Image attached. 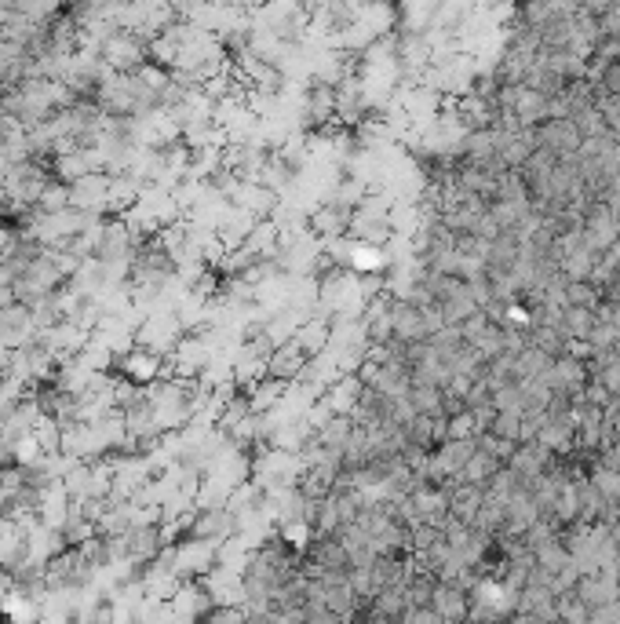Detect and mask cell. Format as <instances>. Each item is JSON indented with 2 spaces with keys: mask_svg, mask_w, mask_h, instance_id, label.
<instances>
[{
  "mask_svg": "<svg viewBox=\"0 0 620 624\" xmlns=\"http://www.w3.org/2000/svg\"><path fill=\"white\" fill-rule=\"evenodd\" d=\"M183 333L186 329H183V322H179L176 311H154L135 325V344L150 347V351H157V354H172V347L179 344V336Z\"/></svg>",
  "mask_w": 620,
  "mask_h": 624,
  "instance_id": "cell-1",
  "label": "cell"
},
{
  "mask_svg": "<svg viewBox=\"0 0 620 624\" xmlns=\"http://www.w3.org/2000/svg\"><path fill=\"white\" fill-rule=\"evenodd\" d=\"M336 121V84L325 77H310L303 88V128L321 132Z\"/></svg>",
  "mask_w": 620,
  "mask_h": 624,
  "instance_id": "cell-2",
  "label": "cell"
},
{
  "mask_svg": "<svg viewBox=\"0 0 620 624\" xmlns=\"http://www.w3.org/2000/svg\"><path fill=\"white\" fill-rule=\"evenodd\" d=\"M216 541H205V537H194L186 533L183 541H176V555H172V570L179 577H205L212 566H216Z\"/></svg>",
  "mask_w": 620,
  "mask_h": 624,
  "instance_id": "cell-3",
  "label": "cell"
},
{
  "mask_svg": "<svg viewBox=\"0 0 620 624\" xmlns=\"http://www.w3.org/2000/svg\"><path fill=\"white\" fill-rule=\"evenodd\" d=\"M99 55H103V63L117 73H135L150 59V55H146V41L132 30H117L110 41H103Z\"/></svg>",
  "mask_w": 620,
  "mask_h": 624,
  "instance_id": "cell-4",
  "label": "cell"
},
{
  "mask_svg": "<svg viewBox=\"0 0 620 624\" xmlns=\"http://www.w3.org/2000/svg\"><path fill=\"white\" fill-rule=\"evenodd\" d=\"M533 128H537V146H544V150H551V154H558V157L577 154L580 143H584L580 128L573 125V117H544V121Z\"/></svg>",
  "mask_w": 620,
  "mask_h": 624,
  "instance_id": "cell-5",
  "label": "cell"
},
{
  "mask_svg": "<svg viewBox=\"0 0 620 624\" xmlns=\"http://www.w3.org/2000/svg\"><path fill=\"white\" fill-rule=\"evenodd\" d=\"M70 205H77L81 212H92V216L110 212V172H88V176L73 179Z\"/></svg>",
  "mask_w": 620,
  "mask_h": 624,
  "instance_id": "cell-6",
  "label": "cell"
},
{
  "mask_svg": "<svg viewBox=\"0 0 620 624\" xmlns=\"http://www.w3.org/2000/svg\"><path fill=\"white\" fill-rule=\"evenodd\" d=\"M88 336L92 333H88L84 325L73 322V318H59L52 329H41V340H37V344H44L48 351L59 354V362H70V358H77L81 347L88 344Z\"/></svg>",
  "mask_w": 620,
  "mask_h": 624,
  "instance_id": "cell-7",
  "label": "cell"
},
{
  "mask_svg": "<svg viewBox=\"0 0 620 624\" xmlns=\"http://www.w3.org/2000/svg\"><path fill=\"white\" fill-rule=\"evenodd\" d=\"M190 533L219 544V541H227V537L238 533V515H234L227 504H216V508H197L194 522H190Z\"/></svg>",
  "mask_w": 620,
  "mask_h": 624,
  "instance_id": "cell-8",
  "label": "cell"
},
{
  "mask_svg": "<svg viewBox=\"0 0 620 624\" xmlns=\"http://www.w3.org/2000/svg\"><path fill=\"white\" fill-rule=\"evenodd\" d=\"M212 606L216 603H212V595H208L201 577H186V581L176 588V595H172V614H176V621H197V617H208Z\"/></svg>",
  "mask_w": 620,
  "mask_h": 624,
  "instance_id": "cell-9",
  "label": "cell"
},
{
  "mask_svg": "<svg viewBox=\"0 0 620 624\" xmlns=\"http://www.w3.org/2000/svg\"><path fill=\"white\" fill-rule=\"evenodd\" d=\"M139 245H143V241L135 238L132 230H128V223L117 216L103 223V238H99L95 256H99V260H132L135 252H139Z\"/></svg>",
  "mask_w": 620,
  "mask_h": 624,
  "instance_id": "cell-10",
  "label": "cell"
},
{
  "mask_svg": "<svg viewBox=\"0 0 620 624\" xmlns=\"http://www.w3.org/2000/svg\"><path fill=\"white\" fill-rule=\"evenodd\" d=\"M117 369H121V376H128V380H135V384H154L157 376H161V369H165V354L150 351V347L135 344L132 351H124L121 358H117Z\"/></svg>",
  "mask_w": 620,
  "mask_h": 624,
  "instance_id": "cell-11",
  "label": "cell"
},
{
  "mask_svg": "<svg viewBox=\"0 0 620 624\" xmlns=\"http://www.w3.org/2000/svg\"><path fill=\"white\" fill-rule=\"evenodd\" d=\"M351 212H354V208H347V205H340V201L325 198L318 208H314V212H310L307 230L314 234V238H340V234H347Z\"/></svg>",
  "mask_w": 620,
  "mask_h": 624,
  "instance_id": "cell-12",
  "label": "cell"
},
{
  "mask_svg": "<svg viewBox=\"0 0 620 624\" xmlns=\"http://www.w3.org/2000/svg\"><path fill=\"white\" fill-rule=\"evenodd\" d=\"M307 365H310V354L303 351V347L296 344V336H292V340H285V344H278L274 351H270L267 373L281 376V380H289V384H296V380L307 373Z\"/></svg>",
  "mask_w": 620,
  "mask_h": 624,
  "instance_id": "cell-13",
  "label": "cell"
},
{
  "mask_svg": "<svg viewBox=\"0 0 620 624\" xmlns=\"http://www.w3.org/2000/svg\"><path fill=\"white\" fill-rule=\"evenodd\" d=\"M124 548H128V559L135 566H146V562H154L165 548L161 541V526H135V530L124 533Z\"/></svg>",
  "mask_w": 620,
  "mask_h": 624,
  "instance_id": "cell-14",
  "label": "cell"
},
{
  "mask_svg": "<svg viewBox=\"0 0 620 624\" xmlns=\"http://www.w3.org/2000/svg\"><path fill=\"white\" fill-rule=\"evenodd\" d=\"M248 395V406H252V413H270L274 406H281L285 402V395H289V380H281V376H259L256 384L245 387Z\"/></svg>",
  "mask_w": 620,
  "mask_h": 624,
  "instance_id": "cell-15",
  "label": "cell"
},
{
  "mask_svg": "<svg viewBox=\"0 0 620 624\" xmlns=\"http://www.w3.org/2000/svg\"><path fill=\"white\" fill-rule=\"evenodd\" d=\"M296 344L303 347V351L310 354V358H318V354H325V347L332 344V325L325 314H310L307 322H300V329H296Z\"/></svg>",
  "mask_w": 620,
  "mask_h": 624,
  "instance_id": "cell-16",
  "label": "cell"
},
{
  "mask_svg": "<svg viewBox=\"0 0 620 624\" xmlns=\"http://www.w3.org/2000/svg\"><path fill=\"white\" fill-rule=\"evenodd\" d=\"M351 435H354V416L351 413H329L318 424V446L336 449V453H343V446H347V438Z\"/></svg>",
  "mask_w": 620,
  "mask_h": 624,
  "instance_id": "cell-17",
  "label": "cell"
},
{
  "mask_svg": "<svg viewBox=\"0 0 620 624\" xmlns=\"http://www.w3.org/2000/svg\"><path fill=\"white\" fill-rule=\"evenodd\" d=\"M70 205V183H62V179H48V187L41 190V201H37V208L41 212H59V208Z\"/></svg>",
  "mask_w": 620,
  "mask_h": 624,
  "instance_id": "cell-18",
  "label": "cell"
},
{
  "mask_svg": "<svg viewBox=\"0 0 620 624\" xmlns=\"http://www.w3.org/2000/svg\"><path fill=\"white\" fill-rule=\"evenodd\" d=\"M595 486H599V493L606 500H620V471H613V468H595Z\"/></svg>",
  "mask_w": 620,
  "mask_h": 624,
  "instance_id": "cell-19",
  "label": "cell"
},
{
  "mask_svg": "<svg viewBox=\"0 0 620 624\" xmlns=\"http://www.w3.org/2000/svg\"><path fill=\"white\" fill-rule=\"evenodd\" d=\"M11 281H15V274L0 263V307H8V303H15V289H11Z\"/></svg>",
  "mask_w": 620,
  "mask_h": 624,
  "instance_id": "cell-20",
  "label": "cell"
},
{
  "mask_svg": "<svg viewBox=\"0 0 620 624\" xmlns=\"http://www.w3.org/2000/svg\"><path fill=\"white\" fill-rule=\"evenodd\" d=\"M599 464H602V468H613V471H620V442H610V446H602V453H599Z\"/></svg>",
  "mask_w": 620,
  "mask_h": 624,
  "instance_id": "cell-21",
  "label": "cell"
},
{
  "mask_svg": "<svg viewBox=\"0 0 620 624\" xmlns=\"http://www.w3.org/2000/svg\"><path fill=\"white\" fill-rule=\"evenodd\" d=\"M11 358H15V351L0 344V376H8V373H11Z\"/></svg>",
  "mask_w": 620,
  "mask_h": 624,
  "instance_id": "cell-22",
  "label": "cell"
}]
</instances>
